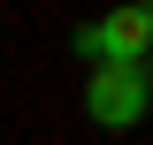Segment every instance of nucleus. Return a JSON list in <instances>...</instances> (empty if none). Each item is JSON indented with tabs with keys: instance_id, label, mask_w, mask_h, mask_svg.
I'll list each match as a JSON object with an SVG mask.
<instances>
[{
	"instance_id": "3",
	"label": "nucleus",
	"mask_w": 153,
	"mask_h": 145,
	"mask_svg": "<svg viewBox=\"0 0 153 145\" xmlns=\"http://www.w3.org/2000/svg\"><path fill=\"white\" fill-rule=\"evenodd\" d=\"M138 69H146V92H153V46H146V61H138Z\"/></svg>"
},
{
	"instance_id": "1",
	"label": "nucleus",
	"mask_w": 153,
	"mask_h": 145,
	"mask_svg": "<svg viewBox=\"0 0 153 145\" xmlns=\"http://www.w3.org/2000/svg\"><path fill=\"white\" fill-rule=\"evenodd\" d=\"M146 46H153V8H115V16L76 31V54L84 61H115V69H138Z\"/></svg>"
},
{
	"instance_id": "2",
	"label": "nucleus",
	"mask_w": 153,
	"mask_h": 145,
	"mask_svg": "<svg viewBox=\"0 0 153 145\" xmlns=\"http://www.w3.org/2000/svg\"><path fill=\"white\" fill-rule=\"evenodd\" d=\"M84 107H92L100 130H130V122H146V69H115V61H100L92 84H84Z\"/></svg>"
}]
</instances>
